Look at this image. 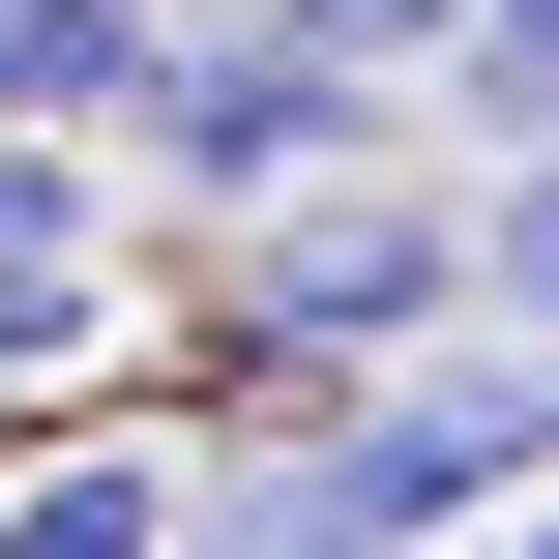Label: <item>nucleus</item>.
Returning <instances> with one entry per match:
<instances>
[{
  "instance_id": "nucleus-1",
  "label": "nucleus",
  "mask_w": 559,
  "mask_h": 559,
  "mask_svg": "<svg viewBox=\"0 0 559 559\" xmlns=\"http://www.w3.org/2000/svg\"><path fill=\"white\" fill-rule=\"evenodd\" d=\"M442 324H501V265H472L442 177H324V206L236 236V383H265V413H354V383H413Z\"/></svg>"
},
{
  "instance_id": "nucleus-2",
  "label": "nucleus",
  "mask_w": 559,
  "mask_h": 559,
  "mask_svg": "<svg viewBox=\"0 0 559 559\" xmlns=\"http://www.w3.org/2000/svg\"><path fill=\"white\" fill-rule=\"evenodd\" d=\"M147 177L265 236V206H324V177H383V88H354V59H295V29L236 0V29H177V59H147Z\"/></svg>"
},
{
  "instance_id": "nucleus-3",
  "label": "nucleus",
  "mask_w": 559,
  "mask_h": 559,
  "mask_svg": "<svg viewBox=\"0 0 559 559\" xmlns=\"http://www.w3.org/2000/svg\"><path fill=\"white\" fill-rule=\"evenodd\" d=\"M147 59L177 29H118V0H0V118L29 147H147Z\"/></svg>"
},
{
  "instance_id": "nucleus-4",
  "label": "nucleus",
  "mask_w": 559,
  "mask_h": 559,
  "mask_svg": "<svg viewBox=\"0 0 559 559\" xmlns=\"http://www.w3.org/2000/svg\"><path fill=\"white\" fill-rule=\"evenodd\" d=\"M177 501H206L177 442H29L0 472V559H177Z\"/></svg>"
},
{
  "instance_id": "nucleus-5",
  "label": "nucleus",
  "mask_w": 559,
  "mask_h": 559,
  "mask_svg": "<svg viewBox=\"0 0 559 559\" xmlns=\"http://www.w3.org/2000/svg\"><path fill=\"white\" fill-rule=\"evenodd\" d=\"M265 29H295V59H354V88H442L501 0H265Z\"/></svg>"
},
{
  "instance_id": "nucleus-6",
  "label": "nucleus",
  "mask_w": 559,
  "mask_h": 559,
  "mask_svg": "<svg viewBox=\"0 0 559 559\" xmlns=\"http://www.w3.org/2000/svg\"><path fill=\"white\" fill-rule=\"evenodd\" d=\"M88 324H118V295H88V206H59V236H0V383H59Z\"/></svg>"
},
{
  "instance_id": "nucleus-7",
  "label": "nucleus",
  "mask_w": 559,
  "mask_h": 559,
  "mask_svg": "<svg viewBox=\"0 0 559 559\" xmlns=\"http://www.w3.org/2000/svg\"><path fill=\"white\" fill-rule=\"evenodd\" d=\"M442 118H472V147H559V0H501V29L442 59Z\"/></svg>"
},
{
  "instance_id": "nucleus-8",
  "label": "nucleus",
  "mask_w": 559,
  "mask_h": 559,
  "mask_svg": "<svg viewBox=\"0 0 559 559\" xmlns=\"http://www.w3.org/2000/svg\"><path fill=\"white\" fill-rule=\"evenodd\" d=\"M472 265H501V324H559V147H501V177H472Z\"/></svg>"
},
{
  "instance_id": "nucleus-9",
  "label": "nucleus",
  "mask_w": 559,
  "mask_h": 559,
  "mask_svg": "<svg viewBox=\"0 0 559 559\" xmlns=\"http://www.w3.org/2000/svg\"><path fill=\"white\" fill-rule=\"evenodd\" d=\"M0 236H59V147H29V118H0Z\"/></svg>"
},
{
  "instance_id": "nucleus-10",
  "label": "nucleus",
  "mask_w": 559,
  "mask_h": 559,
  "mask_svg": "<svg viewBox=\"0 0 559 559\" xmlns=\"http://www.w3.org/2000/svg\"><path fill=\"white\" fill-rule=\"evenodd\" d=\"M501 559H559V501H531V531H501Z\"/></svg>"
}]
</instances>
